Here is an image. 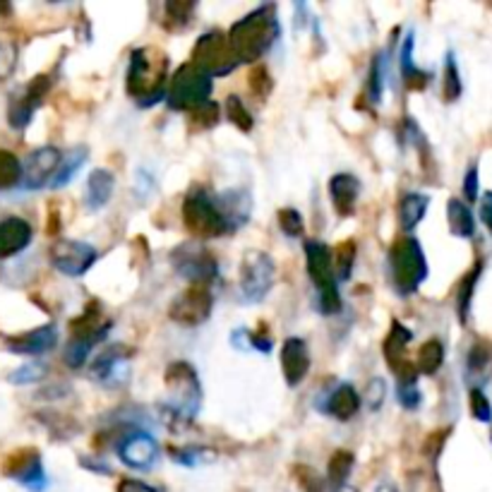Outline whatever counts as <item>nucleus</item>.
<instances>
[{
	"instance_id": "1",
	"label": "nucleus",
	"mask_w": 492,
	"mask_h": 492,
	"mask_svg": "<svg viewBox=\"0 0 492 492\" xmlns=\"http://www.w3.org/2000/svg\"><path fill=\"white\" fill-rule=\"evenodd\" d=\"M250 219V200L231 190L221 200L204 190H190L183 200V224L197 238H219L231 234L243 221Z\"/></svg>"
},
{
	"instance_id": "2",
	"label": "nucleus",
	"mask_w": 492,
	"mask_h": 492,
	"mask_svg": "<svg viewBox=\"0 0 492 492\" xmlns=\"http://www.w3.org/2000/svg\"><path fill=\"white\" fill-rule=\"evenodd\" d=\"M278 34L281 29H278L277 10L274 5H262L236 22L228 32V39L240 63H255L269 53V48L277 44Z\"/></svg>"
},
{
	"instance_id": "3",
	"label": "nucleus",
	"mask_w": 492,
	"mask_h": 492,
	"mask_svg": "<svg viewBox=\"0 0 492 492\" xmlns=\"http://www.w3.org/2000/svg\"><path fill=\"white\" fill-rule=\"evenodd\" d=\"M169 60L156 48H137L130 53L128 94L140 106H154L166 97Z\"/></svg>"
},
{
	"instance_id": "4",
	"label": "nucleus",
	"mask_w": 492,
	"mask_h": 492,
	"mask_svg": "<svg viewBox=\"0 0 492 492\" xmlns=\"http://www.w3.org/2000/svg\"><path fill=\"white\" fill-rule=\"evenodd\" d=\"M389 274L394 281V288L402 296H411L421 288L428 278V259L423 253L421 240L413 236H403L389 250Z\"/></svg>"
},
{
	"instance_id": "5",
	"label": "nucleus",
	"mask_w": 492,
	"mask_h": 492,
	"mask_svg": "<svg viewBox=\"0 0 492 492\" xmlns=\"http://www.w3.org/2000/svg\"><path fill=\"white\" fill-rule=\"evenodd\" d=\"M305 259H308V277L318 288L319 310L324 315H337L341 312V293H339L337 267L331 257L330 247L319 240L305 243Z\"/></svg>"
},
{
	"instance_id": "6",
	"label": "nucleus",
	"mask_w": 492,
	"mask_h": 492,
	"mask_svg": "<svg viewBox=\"0 0 492 492\" xmlns=\"http://www.w3.org/2000/svg\"><path fill=\"white\" fill-rule=\"evenodd\" d=\"M166 389H169V403L166 408L173 418L193 421L202 403V384L197 370L185 361H175L166 368Z\"/></svg>"
},
{
	"instance_id": "7",
	"label": "nucleus",
	"mask_w": 492,
	"mask_h": 492,
	"mask_svg": "<svg viewBox=\"0 0 492 492\" xmlns=\"http://www.w3.org/2000/svg\"><path fill=\"white\" fill-rule=\"evenodd\" d=\"M209 97H212V75L194 63L181 65L166 89V104L173 110H188V113L207 106Z\"/></svg>"
},
{
	"instance_id": "8",
	"label": "nucleus",
	"mask_w": 492,
	"mask_h": 492,
	"mask_svg": "<svg viewBox=\"0 0 492 492\" xmlns=\"http://www.w3.org/2000/svg\"><path fill=\"white\" fill-rule=\"evenodd\" d=\"M193 63L204 72H209L212 78H221V75L234 72L240 65V60L236 58V51L234 46H231V39H228V34L212 29V32L202 34L197 44H194Z\"/></svg>"
},
{
	"instance_id": "9",
	"label": "nucleus",
	"mask_w": 492,
	"mask_h": 492,
	"mask_svg": "<svg viewBox=\"0 0 492 492\" xmlns=\"http://www.w3.org/2000/svg\"><path fill=\"white\" fill-rule=\"evenodd\" d=\"M277 281L274 259L262 250H250L240 262V293L247 303H259L267 298Z\"/></svg>"
},
{
	"instance_id": "10",
	"label": "nucleus",
	"mask_w": 492,
	"mask_h": 492,
	"mask_svg": "<svg viewBox=\"0 0 492 492\" xmlns=\"http://www.w3.org/2000/svg\"><path fill=\"white\" fill-rule=\"evenodd\" d=\"M215 296L209 284H190L181 296H175L169 308V318L181 327H200L212 315Z\"/></svg>"
},
{
	"instance_id": "11",
	"label": "nucleus",
	"mask_w": 492,
	"mask_h": 492,
	"mask_svg": "<svg viewBox=\"0 0 492 492\" xmlns=\"http://www.w3.org/2000/svg\"><path fill=\"white\" fill-rule=\"evenodd\" d=\"M97 247L82 240H56L51 247V265L65 277H82L97 262Z\"/></svg>"
},
{
	"instance_id": "12",
	"label": "nucleus",
	"mask_w": 492,
	"mask_h": 492,
	"mask_svg": "<svg viewBox=\"0 0 492 492\" xmlns=\"http://www.w3.org/2000/svg\"><path fill=\"white\" fill-rule=\"evenodd\" d=\"M116 454L125 466L135 468V471H150L159 461L162 449H159V442L150 433L135 430V433L125 434L123 440L118 442Z\"/></svg>"
},
{
	"instance_id": "13",
	"label": "nucleus",
	"mask_w": 492,
	"mask_h": 492,
	"mask_svg": "<svg viewBox=\"0 0 492 492\" xmlns=\"http://www.w3.org/2000/svg\"><path fill=\"white\" fill-rule=\"evenodd\" d=\"M171 262L190 284H212L216 278V259L202 246H181L173 253Z\"/></svg>"
},
{
	"instance_id": "14",
	"label": "nucleus",
	"mask_w": 492,
	"mask_h": 492,
	"mask_svg": "<svg viewBox=\"0 0 492 492\" xmlns=\"http://www.w3.org/2000/svg\"><path fill=\"white\" fill-rule=\"evenodd\" d=\"M3 471H5V476L17 480L20 486H25L26 490L41 492L46 487V473L37 449H20V452L10 454Z\"/></svg>"
},
{
	"instance_id": "15",
	"label": "nucleus",
	"mask_w": 492,
	"mask_h": 492,
	"mask_svg": "<svg viewBox=\"0 0 492 492\" xmlns=\"http://www.w3.org/2000/svg\"><path fill=\"white\" fill-rule=\"evenodd\" d=\"M60 162H63V154H60L56 147H39L29 154L25 163V178H22V185L26 190H41L46 185H51L56 173L60 169Z\"/></svg>"
},
{
	"instance_id": "16",
	"label": "nucleus",
	"mask_w": 492,
	"mask_h": 492,
	"mask_svg": "<svg viewBox=\"0 0 492 492\" xmlns=\"http://www.w3.org/2000/svg\"><path fill=\"white\" fill-rule=\"evenodd\" d=\"M411 339H413L411 330L394 319V322H392V330H389L387 339H384L382 343L384 358H387L389 368L394 370V375L399 377V382H402V380H415V377H418V370L408 363L406 358V349L408 343H411Z\"/></svg>"
},
{
	"instance_id": "17",
	"label": "nucleus",
	"mask_w": 492,
	"mask_h": 492,
	"mask_svg": "<svg viewBox=\"0 0 492 492\" xmlns=\"http://www.w3.org/2000/svg\"><path fill=\"white\" fill-rule=\"evenodd\" d=\"M51 89V79L46 78V75H37V78L25 87L20 97L13 99V104H10V110H7V120L13 125L15 130H25L26 125L32 123L34 110L39 109L44 97Z\"/></svg>"
},
{
	"instance_id": "18",
	"label": "nucleus",
	"mask_w": 492,
	"mask_h": 492,
	"mask_svg": "<svg viewBox=\"0 0 492 492\" xmlns=\"http://www.w3.org/2000/svg\"><path fill=\"white\" fill-rule=\"evenodd\" d=\"M128 358L130 353L123 346H110L91 363V375L97 377L99 382H104L106 387H120L130 375Z\"/></svg>"
},
{
	"instance_id": "19",
	"label": "nucleus",
	"mask_w": 492,
	"mask_h": 492,
	"mask_svg": "<svg viewBox=\"0 0 492 492\" xmlns=\"http://www.w3.org/2000/svg\"><path fill=\"white\" fill-rule=\"evenodd\" d=\"M281 372L288 387H298L310 372V353H308V343L298 337H291L284 341L281 349Z\"/></svg>"
},
{
	"instance_id": "20",
	"label": "nucleus",
	"mask_w": 492,
	"mask_h": 492,
	"mask_svg": "<svg viewBox=\"0 0 492 492\" xmlns=\"http://www.w3.org/2000/svg\"><path fill=\"white\" fill-rule=\"evenodd\" d=\"M58 343V330L53 324H44L32 331H25L20 337L7 339V351L20 356H41Z\"/></svg>"
},
{
	"instance_id": "21",
	"label": "nucleus",
	"mask_w": 492,
	"mask_h": 492,
	"mask_svg": "<svg viewBox=\"0 0 492 492\" xmlns=\"http://www.w3.org/2000/svg\"><path fill=\"white\" fill-rule=\"evenodd\" d=\"M34 238L32 224L20 216H7L0 221V257H15L20 255Z\"/></svg>"
},
{
	"instance_id": "22",
	"label": "nucleus",
	"mask_w": 492,
	"mask_h": 492,
	"mask_svg": "<svg viewBox=\"0 0 492 492\" xmlns=\"http://www.w3.org/2000/svg\"><path fill=\"white\" fill-rule=\"evenodd\" d=\"M361 181L353 173H337L330 181L331 204L339 216H351L356 209V202L361 197Z\"/></svg>"
},
{
	"instance_id": "23",
	"label": "nucleus",
	"mask_w": 492,
	"mask_h": 492,
	"mask_svg": "<svg viewBox=\"0 0 492 492\" xmlns=\"http://www.w3.org/2000/svg\"><path fill=\"white\" fill-rule=\"evenodd\" d=\"M361 403H363V399L358 396L353 384L343 382L327 396V402H324V413L331 415V418H337V421L346 423L361 411Z\"/></svg>"
},
{
	"instance_id": "24",
	"label": "nucleus",
	"mask_w": 492,
	"mask_h": 492,
	"mask_svg": "<svg viewBox=\"0 0 492 492\" xmlns=\"http://www.w3.org/2000/svg\"><path fill=\"white\" fill-rule=\"evenodd\" d=\"M113 190H116V178L113 173L106 169L91 171L89 178H87V190H85V204L89 212H99L104 209L106 204L113 197Z\"/></svg>"
},
{
	"instance_id": "25",
	"label": "nucleus",
	"mask_w": 492,
	"mask_h": 492,
	"mask_svg": "<svg viewBox=\"0 0 492 492\" xmlns=\"http://www.w3.org/2000/svg\"><path fill=\"white\" fill-rule=\"evenodd\" d=\"M413 46L415 37L413 32L406 34V39L402 44V53H399V63H402V79L408 89H425V85L430 82V75L425 70H421L413 60Z\"/></svg>"
},
{
	"instance_id": "26",
	"label": "nucleus",
	"mask_w": 492,
	"mask_h": 492,
	"mask_svg": "<svg viewBox=\"0 0 492 492\" xmlns=\"http://www.w3.org/2000/svg\"><path fill=\"white\" fill-rule=\"evenodd\" d=\"M430 207V197L423 193H406L399 202V224L403 234L415 231V226L425 219V212Z\"/></svg>"
},
{
	"instance_id": "27",
	"label": "nucleus",
	"mask_w": 492,
	"mask_h": 492,
	"mask_svg": "<svg viewBox=\"0 0 492 492\" xmlns=\"http://www.w3.org/2000/svg\"><path fill=\"white\" fill-rule=\"evenodd\" d=\"M466 372L476 382H483L492 372V343L476 341L466 358Z\"/></svg>"
},
{
	"instance_id": "28",
	"label": "nucleus",
	"mask_w": 492,
	"mask_h": 492,
	"mask_svg": "<svg viewBox=\"0 0 492 492\" xmlns=\"http://www.w3.org/2000/svg\"><path fill=\"white\" fill-rule=\"evenodd\" d=\"M447 219L454 236H459V238H473L476 221H473V215L471 209L466 207V202L452 197V200L447 202Z\"/></svg>"
},
{
	"instance_id": "29",
	"label": "nucleus",
	"mask_w": 492,
	"mask_h": 492,
	"mask_svg": "<svg viewBox=\"0 0 492 492\" xmlns=\"http://www.w3.org/2000/svg\"><path fill=\"white\" fill-rule=\"evenodd\" d=\"M384 79H387V53L380 51L375 53V58L370 63L368 82H365V97H368L372 104H380V101H382Z\"/></svg>"
},
{
	"instance_id": "30",
	"label": "nucleus",
	"mask_w": 492,
	"mask_h": 492,
	"mask_svg": "<svg viewBox=\"0 0 492 492\" xmlns=\"http://www.w3.org/2000/svg\"><path fill=\"white\" fill-rule=\"evenodd\" d=\"M445 363V343L440 339H430L418 351V361H415V370L421 375H434Z\"/></svg>"
},
{
	"instance_id": "31",
	"label": "nucleus",
	"mask_w": 492,
	"mask_h": 492,
	"mask_svg": "<svg viewBox=\"0 0 492 492\" xmlns=\"http://www.w3.org/2000/svg\"><path fill=\"white\" fill-rule=\"evenodd\" d=\"M22 178H25V166L20 159L10 150H0V193L22 185Z\"/></svg>"
},
{
	"instance_id": "32",
	"label": "nucleus",
	"mask_w": 492,
	"mask_h": 492,
	"mask_svg": "<svg viewBox=\"0 0 492 492\" xmlns=\"http://www.w3.org/2000/svg\"><path fill=\"white\" fill-rule=\"evenodd\" d=\"M480 272H483V262L473 267L471 272L466 277L461 278L459 291H456V315H459L461 322L468 319V310H471V300H473V291H476V284H478Z\"/></svg>"
},
{
	"instance_id": "33",
	"label": "nucleus",
	"mask_w": 492,
	"mask_h": 492,
	"mask_svg": "<svg viewBox=\"0 0 492 492\" xmlns=\"http://www.w3.org/2000/svg\"><path fill=\"white\" fill-rule=\"evenodd\" d=\"M87 162V147H78V150H72L70 154L63 156V162H60V169L58 173H56V178H53L51 188H65L68 183L78 175V171L85 166Z\"/></svg>"
},
{
	"instance_id": "34",
	"label": "nucleus",
	"mask_w": 492,
	"mask_h": 492,
	"mask_svg": "<svg viewBox=\"0 0 492 492\" xmlns=\"http://www.w3.org/2000/svg\"><path fill=\"white\" fill-rule=\"evenodd\" d=\"M353 454L349 449H339V452L331 454L330 464H327V480L334 483L337 487L346 486L351 471H353Z\"/></svg>"
},
{
	"instance_id": "35",
	"label": "nucleus",
	"mask_w": 492,
	"mask_h": 492,
	"mask_svg": "<svg viewBox=\"0 0 492 492\" xmlns=\"http://www.w3.org/2000/svg\"><path fill=\"white\" fill-rule=\"evenodd\" d=\"M442 97L447 104L456 101L461 97V75L459 65L454 60V53H447V60H445V72H442Z\"/></svg>"
},
{
	"instance_id": "36",
	"label": "nucleus",
	"mask_w": 492,
	"mask_h": 492,
	"mask_svg": "<svg viewBox=\"0 0 492 492\" xmlns=\"http://www.w3.org/2000/svg\"><path fill=\"white\" fill-rule=\"evenodd\" d=\"M226 116L240 132H250V130H253V116H250V110L243 104V99L236 97V94H231V97L226 99Z\"/></svg>"
},
{
	"instance_id": "37",
	"label": "nucleus",
	"mask_w": 492,
	"mask_h": 492,
	"mask_svg": "<svg viewBox=\"0 0 492 492\" xmlns=\"http://www.w3.org/2000/svg\"><path fill=\"white\" fill-rule=\"evenodd\" d=\"M247 87H250V91H253L259 101H265L274 89L272 72L267 70L265 65H255L253 70H250V78H247Z\"/></svg>"
},
{
	"instance_id": "38",
	"label": "nucleus",
	"mask_w": 492,
	"mask_h": 492,
	"mask_svg": "<svg viewBox=\"0 0 492 492\" xmlns=\"http://www.w3.org/2000/svg\"><path fill=\"white\" fill-rule=\"evenodd\" d=\"M193 13L194 3H190V0H171V3H166V17H169L171 26H175V29L188 25Z\"/></svg>"
},
{
	"instance_id": "39",
	"label": "nucleus",
	"mask_w": 492,
	"mask_h": 492,
	"mask_svg": "<svg viewBox=\"0 0 492 492\" xmlns=\"http://www.w3.org/2000/svg\"><path fill=\"white\" fill-rule=\"evenodd\" d=\"M353 262H356V243L353 240H346L337 247V277L339 278H351L353 272Z\"/></svg>"
},
{
	"instance_id": "40",
	"label": "nucleus",
	"mask_w": 492,
	"mask_h": 492,
	"mask_svg": "<svg viewBox=\"0 0 492 492\" xmlns=\"http://www.w3.org/2000/svg\"><path fill=\"white\" fill-rule=\"evenodd\" d=\"M278 226L288 238H298L303 234V216H300L298 209L284 207L278 212Z\"/></svg>"
},
{
	"instance_id": "41",
	"label": "nucleus",
	"mask_w": 492,
	"mask_h": 492,
	"mask_svg": "<svg viewBox=\"0 0 492 492\" xmlns=\"http://www.w3.org/2000/svg\"><path fill=\"white\" fill-rule=\"evenodd\" d=\"M46 377V365L44 363H26L22 368H17L10 375V382L13 384H37Z\"/></svg>"
},
{
	"instance_id": "42",
	"label": "nucleus",
	"mask_w": 492,
	"mask_h": 492,
	"mask_svg": "<svg viewBox=\"0 0 492 492\" xmlns=\"http://www.w3.org/2000/svg\"><path fill=\"white\" fill-rule=\"evenodd\" d=\"M384 396H387V384L384 380L375 377V380H370L363 389V403L370 408V411H377V408L384 403Z\"/></svg>"
},
{
	"instance_id": "43",
	"label": "nucleus",
	"mask_w": 492,
	"mask_h": 492,
	"mask_svg": "<svg viewBox=\"0 0 492 492\" xmlns=\"http://www.w3.org/2000/svg\"><path fill=\"white\" fill-rule=\"evenodd\" d=\"M17 68V46L13 41L0 39V79H7Z\"/></svg>"
},
{
	"instance_id": "44",
	"label": "nucleus",
	"mask_w": 492,
	"mask_h": 492,
	"mask_svg": "<svg viewBox=\"0 0 492 492\" xmlns=\"http://www.w3.org/2000/svg\"><path fill=\"white\" fill-rule=\"evenodd\" d=\"M396 394H399L402 406L408 408V411H415L423 402L421 389H418L415 380H402V382H399V389H396Z\"/></svg>"
},
{
	"instance_id": "45",
	"label": "nucleus",
	"mask_w": 492,
	"mask_h": 492,
	"mask_svg": "<svg viewBox=\"0 0 492 492\" xmlns=\"http://www.w3.org/2000/svg\"><path fill=\"white\" fill-rule=\"evenodd\" d=\"M471 413L473 418H478L480 423H490L492 421V406L487 402V396L480 392L478 387L471 389Z\"/></svg>"
},
{
	"instance_id": "46",
	"label": "nucleus",
	"mask_w": 492,
	"mask_h": 492,
	"mask_svg": "<svg viewBox=\"0 0 492 492\" xmlns=\"http://www.w3.org/2000/svg\"><path fill=\"white\" fill-rule=\"evenodd\" d=\"M197 120H200L204 128H212V125H216V120H219V106L216 104H207V106H202L200 110H194L193 113Z\"/></svg>"
},
{
	"instance_id": "47",
	"label": "nucleus",
	"mask_w": 492,
	"mask_h": 492,
	"mask_svg": "<svg viewBox=\"0 0 492 492\" xmlns=\"http://www.w3.org/2000/svg\"><path fill=\"white\" fill-rule=\"evenodd\" d=\"M464 193H466L468 202L478 200V169L471 166L466 171V178H464Z\"/></svg>"
},
{
	"instance_id": "48",
	"label": "nucleus",
	"mask_w": 492,
	"mask_h": 492,
	"mask_svg": "<svg viewBox=\"0 0 492 492\" xmlns=\"http://www.w3.org/2000/svg\"><path fill=\"white\" fill-rule=\"evenodd\" d=\"M171 454H173L175 461H178V464H183V466H194V464L202 459V454L204 452H200V449L185 447V449H173Z\"/></svg>"
},
{
	"instance_id": "49",
	"label": "nucleus",
	"mask_w": 492,
	"mask_h": 492,
	"mask_svg": "<svg viewBox=\"0 0 492 492\" xmlns=\"http://www.w3.org/2000/svg\"><path fill=\"white\" fill-rule=\"evenodd\" d=\"M118 492H159V490H156V487H152V486H147V483H142V480L125 478V480H120Z\"/></svg>"
},
{
	"instance_id": "50",
	"label": "nucleus",
	"mask_w": 492,
	"mask_h": 492,
	"mask_svg": "<svg viewBox=\"0 0 492 492\" xmlns=\"http://www.w3.org/2000/svg\"><path fill=\"white\" fill-rule=\"evenodd\" d=\"M480 219L487 226V231L492 234V193L483 194V200H480Z\"/></svg>"
}]
</instances>
